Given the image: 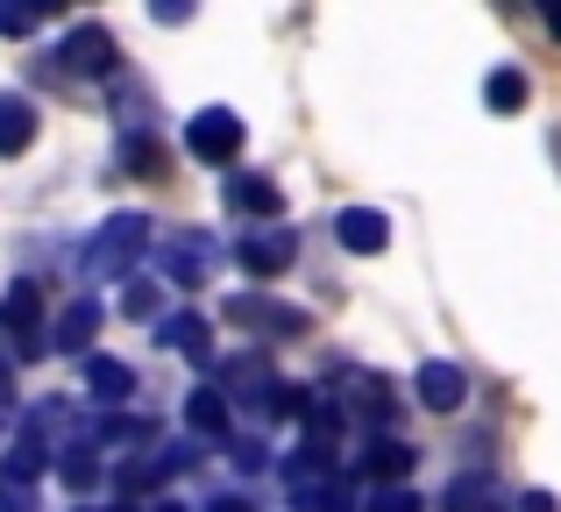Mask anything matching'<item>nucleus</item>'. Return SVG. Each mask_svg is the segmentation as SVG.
Returning a JSON list of instances; mask_svg holds the SVG:
<instances>
[{"label": "nucleus", "mask_w": 561, "mask_h": 512, "mask_svg": "<svg viewBox=\"0 0 561 512\" xmlns=\"http://www.w3.org/2000/svg\"><path fill=\"white\" fill-rule=\"evenodd\" d=\"M228 399H242L256 420H277V413H285V385H277L271 356H256V349H249V356H234L228 363Z\"/></svg>", "instance_id": "20e7f679"}, {"label": "nucleus", "mask_w": 561, "mask_h": 512, "mask_svg": "<svg viewBox=\"0 0 561 512\" xmlns=\"http://www.w3.org/2000/svg\"><path fill=\"white\" fill-rule=\"evenodd\" d=\"M228 207L256 214V221H277V214H285V193H277V179H263V171H234L228 179Z\"/></svg>", "instance_id": "ddd939ff"}, {"label": "nucleus", "mask_w": 561, "mask_h": 512, "mask_svg": "<svg viewBox=\"0 0 561 512\" xmlns=\"http://www.w3.org/2000/svg\"><path fill=\"white\" fill-rule=\"evenodd\" d=\"M285 491L299 512H356V485H348V470H334L328 442H306L299 463H285Z\"/></svg>", "instance_id": "f257e3e1"}, {"label": "nucleus", "mask_w": 561, "mask_h": 512, "mask_svg": "<svg viewBox=\"0 0 561 512\" xmlns=\"http://www.w3.org/2000/svg\"><path fill=\"white\" fill-rule=\"evenodd\" d=\"M370 512H426V505L412 499L405 485H391V491H377V499H370Z\"/></svg>", "instance_id": "393cba45"}, {"label": "nucleus", "mask_w": 561, "mask_h": 512, "mask_svg": "<svg viewBox=\"0 0 561 512\" xmlns=\"http://www.w3.org/2000/svg\"><path fill=\"white\" fill-rule=\"evenodd\" d=\"M157 512H185V505H157Z\"/></svg>", "instance_id": "2f4dec72"}, {"label": "nucleus", "mask_w": 561, "mask_h": 512, "mask_svg": "<svg viewBox=\"0 0 561 512\" xmlns=\"http://www.w3.org/2000/svg\"><path fill=\"white\" fill-rule=\"evenodd\" d=\"M228 320H234V328H256V334H277V342L313 334V314H306V306L263 299V292H234V299H228Z\"/></svg>", "instance_id": "7ed1b4c3"}, {"label": "nucleus", "mask_w": 561, "mask_h": 512, "mask_svg": "<svg viewBox=\"0 0 561 512\" xmlns=\"http://www.w3.org/2000/svg\"><path fill=\"white\" fill-rule=\"evenodd\" d=\"M448 512H519V505H512L491 477H455V485H448Z\"/></svg>", "instance_id": "dca6fc26"}, {"label": "nucleus", "mask_w": 561, "mask_h": 512, "mask_svg": "<svg viewBox=\"0 0 561 512\" xmlns=\"http://www.w3.org/2000/svg\"><path fill=\"white\" fill-rule=\"evenodd\" d=\"M185 428H192V434H228V399L199 385V391L185 399Z\"/></svg>", "instance_id": "aec40b11"}, {"label": "nucleus", "mask_w": 561, "mask_h": 512, "mask_svg": "<svg viewBox=\"0 0 561 512\" xmlns=\"http://www.w3.org/2000/svg\"><path fill=\"white\" fill-rule=\"evenodd\" d=\"M122 314L150 320V314H157V285H128V292H122Z\"/></svg>", "instance_id": "bb28decb"}, {"label": "nucleus", "mask_w": 561, "mask_h": 512, "mask_svg": "<svg viewBox=\"0 0 561 512\" xmlns=\"http://www.w3.org/2000/svg\"><path fill=\"white\" fill-rule=\"evenodd\" d=\"M548 29H554V36H561V8H548Z\"/></svg>", "instance_id": "c756f323"}, {"label": "nucleus", "mask_w": 561, "mask_h": 512, "mask_svg": "<svg viewBox=\"0 0 561 512\" xmlns=\"http://www.w3.org/2000/svg\"><path fill=\"white\" fill-rule=\"evenodd\" d=\"M57 477H65L71 491H93L100 485V456L93 448H65V456H57Z\"/></svg>", "instance_id": "412c9836"}, {"label": "nucleus", "mask_w": 561, "mask_h": 512, "mask_svg": "<svg viewBox=\"0 0 561 512\" xmlns=\"http://www.w3.org/2000/svg\"><path fill=\"white\" fill-rule=\"evenodd\" d=\"M412 399H420L426 413H455V406L469 399L462 363H420V377H412Z\"/></svg>", "instance_id": "0eeeda50"}, {"label": "nucleus", "mask_w": 561, "mask_h": 512, "mask_svg": "<svg viewBox=\"0 0 561 512\" xmlns=\"http://www.w3.org/2000/svg\"><path fill=\"white\" fill-rule=\"evenodd\" d=\"M526 93H534V86H526V71H519V65L491 71V86H483V100H491V114H519V107H526Z\"/></svg>", "instance_id": "6ab92c4d"}, {"label": "nucleus", "mask_w": 561, "mask_h": 512, "mask_svg": "<svg viewBox=\"0 0 561 512\" xmlns=\"http://www.w3.org/2000/svg\"><path fill=\"white\" fill-rule=\"evenodd\" d=\"M28 143H36V100L0 93V157H22Z\"/></svg>", "instance_id": "4468645a"}, {"label": "nucleus", "mask_w": 561, "mask_h": 512, "mask_svg": "<svg viewBox=\"0 0 561 512\" xmlns=\"http://www.w3.org/2000/svg\"><path fill=\"white\" fill-rule=\"evenodd\" d=\"M412 463H420V448H412V442H391V434H377L370 456H363V470L383 477V491H391L398 477H412Z\"/></svg>", "instance_id": "2eb2a0df"}, {"label": "nucleus", "mask_w": 561, "mask_h": 512, "mask_svg": "<svg viewBox=\"0 0 561 512\" xmlns=\"http://www.w3.org/2000/svg\"><path fill=\"white\" fill-rule=\"evenodd\" d=\"M0 512H36V477L0 470Z\"/></svg>", "instance_id": "5701e85b"}, {"label": "nucleus", "mask_w": 561, "mask_h": 512, "mask_svg": "<svg viewBox=\"0 0 561 512\" xmlns=\"http://www.w3.org/2000/svg\"><path fill=\"white\" fill-rule=\"evenodd\" d=\"M122 157H128L136 171H157V157H164V150H157L150 136H128V143H122Z\"/></svg>", "instance_id": "a878e982"}, {"label": "nucleus", "mask_w": 561, "mask_h": 512, "mask_svg": "<svg viewBox=\"0 0 561 512\" xmlns=\"http://www.w3.org/2000/svg\"><path fill=\"white\" fill-rule=\"evenodd\" d=\"M157 342H164L171 356H185V363H214V328H206L199 314H164L157 320Z\"/></svg>", "instance_id": "f8f14e48"}, {"label": "nucleus", "mask_w": 561, "mask_h": 512, "mask_svg": "<svg viewBox=\"0 0 561 512\" xmlns=\"http://www.w3.org/2000/svg\"><path fill=\"white\" fill-rule=\"evenodd\" d=\"M519 512H561V505L548 499V491H526V499H519Z\"/></svg>", "instance_id": "cd10ccee"}, {"label": "nucleus", "mask_w": 561, "mask_h": 512, "mask_svg": "<svg viewBox=\"0 0 561 512\" xmlns=\"http://www.w3.org/2000/svg\"><path fill=\"white\" fill-rule=\"evenodd\" d=\"M85 391H93V399H107V406H122L128 391H136V371H128V363H114V356H93V363H85Z\"/></svg>", "instance_id": "f3484780"}, {"label": "nucleus", "mask_w": 561, "mask_h": 512, "mask_svg": "<svg viewBox=\"0 0 561 512\" xmlns=\"http://www.w3.org/2000/svg\"><path fill=\"white\" fill-rule=\"evenodd\" d=\"M36 320H43V292L36 285H28V277H22V285H8V306H0V334H14V342H22V356H36Z\"/></svg>", "instance_id": "9b49d317"}, {"label": "nucleus", "mask_w": 561, "mask_h": 512, "mask_svg": "<svg viewBox=\"0 0 561 512\" xmlns=\"http://www.w3.org/2000/svg\"><path fill=\"white\" fill-rule=\"evenodd\" d=\"M164 271L179 277V285H192V277L206 271V242H171V250H164Z\"/></svg>", "instance_id": "4be33fe9"}, {"label": "nucleus", "mask_w": 561, "mask_h": 512, "mask_svg": "<svg viewBox=\"0 0 561 512\" xmlns=\"http://www.w3.org/2000/svg\"><path fill=\"white\" fill-rule=\"evenodd\" d=\"M206 512H256V505H249V499H214Z\"/></svg>", "instance_id": "c85d7f7f"}, {"label": "nucleus", "mask_w": 561, "mask_h": 512, "mask_svg": "<svg viewBox=\"0 0 561 512\" xmlns=\"http://www.w3.org/2000/svg\"><path fill=\"white\" fill-rule=\"evenodd\" d=\"M107 65H114V36L100 22H79L65 36V71H71V79H100Z\"/></svg>", "instance_id": "6e6552de"}, {"label": "nucleus", "mask_w": 561, "mask_h": 512, "mask_svg": "<svg viewBox=\"0 0 561 512\" xmlns=\"http://www.w3.org/2000/svg\"><path fill=\"white\" fill-rule=\"evenodd\" d=\"M36 22H43L36 8H8V0H0V36H36Z\"/></svg>", "instance_id": "b1692460"}, {"label": "nucleus", "mask_w": 561, "mask_h": 512, "mask_svg": "<svg viewBox=\"0 0 561 512\" xmlns=\"http://www.w3.org/2000/svg\"><path fill=\"white\" fill-rule=\"evenodd\" d=\"M334 391H342V413L356 406L370 428H383V420H391V406H398L391 385H383V377H370V371H342V377H334Z\"/></svg>", "instance_id": "9d476101"}, {"label": "nucleus", "mask_w": 561, "mask_h": 512, "mask_svg": "<svg viewBox=\"0 0 561 512\" xmlns=\"http://www.w3.org/2000/svg\"><path fill=\"white\" fill-rule=\"evenodd\" d=\"M142 250H150V221H142V214H114V221L93 236V250H85V271L93 277H122Z\"/></svg>", "instance_id": "f03ea898"}, {"label": "nucleus", "mask_w": 561, "mask_h": 512, "mask_svg": "<svg viewBox=\"0 0 561 512\" xmlns=\"http://www.w3.org/2000/svg\"><path fill=\"white\" fill-rule=\"evenodd\" d=\"M100 512H136V505H100Z\"/></svg>", "instance_id": "7c9ffc66"}, {"label": "nucleus", "mask_w": 561, "mask_h": 512, "mask_svg": "<svg viewBox=\"0 0 561 512\" xmlns=\"http://www.w3.org/2000/svg\"><path fill=\"white\" fill-rule=\"evenodd\" d=\"M234 257H242V271L277 277V271H291V257H299V236H291V228H249V236L234 242Z\"/></svg>", "instance_id": "423d86ee"}, {"label": "nucleus", "mask_w": 561, "mask_h": 512, "mask_svg": "<svg viewBox=\"0 0 561 512\" xmlns=\"http://www.w3.org/2000/svg\"><path fill=\"white\" fill-rule=\"evenodd\" d=\"M185 150L199 157V164H234V157H242V122H234L228 107H206V114H192V128H185Z\"/></svg>", "instance_id": "39448f33"}, {"label": "nucleus", "mask_w": 561, "mask_h": 512, "mask_svg": "<svg viewBox=\"0 0 561 512\" xmlns=\"http://www.w3.org/2000/svg\"><path fill=\"white\" fill-rule=\"evenodd\" d=\"M334 236H342V250H356V257H383V250H391V221H383L377 207H342V214H334Z\"/></svg>", "instance_id": "1a4fd4ad"}, {"label": "nucleus", "mask_w": 561, "mask_h": 512, "mask_svg": "<svg viewBox=\"0 0 561 512\" xmlns=\"http://www.w3.org/2000/svg\"><path fill=\"white\" fill-rule=\"evenodd\" d=\"M93 334H100V306H93V299H71L65 314H57L50 342H57V349H85V342H93Z\"/></svg>", "instance_id": "a211bd4d"}]
</instances>
